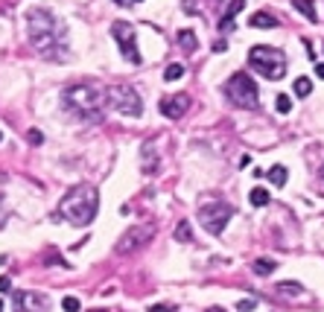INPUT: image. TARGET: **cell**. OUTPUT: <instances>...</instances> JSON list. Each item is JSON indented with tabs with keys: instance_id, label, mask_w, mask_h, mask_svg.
I'll return each instance as SVG.
<instances>
[{
	"instance_id": "obj_38",
	"label": "cell",
	"mask_w": 324,
	"mask_h": 312,
	"mask_svg": "<svg viewBox=\"0 0 324 312\" xmlns=\"http://www.w3.org/2000/svg\"><path fill=\"white\" fill-rule=\"evenodd\" d=\"M97 312H102V309H97Z\"/></svg>"
},
{
	"instance_id": "obj_1",
	"label": "cell",
	"mask_w": 324,
	"mask_h": 312,
	"mask_svg": "<svg viewBox=\"0 0 324 312\" xmlns=\"http://www.w3.org/2000/svg\"><path fill=\"white\" fill-rule=\"evenodd\" d=\"M27 32H29V44L35 47V53L47 56L50 62L67 59V50H70L67 27L50 9H41V6L29 9L27 12Z\"/></svg>"
},
{
	"instance_id": "obj_10",
	"label": "cell",
	"mask_w": 324,
	"mask_h": 312,
	"mask_svg": "<svg viewBox=\"0 0 324 312\" xmlns=\"http://www.w3.org/2000/svg\"><path fill=\"white\" fill-rule=\"evenodd\" d=\"M15 306L21 312H47L50 309V298L41 292H18L15 295Z\"/></svg>"
},
{
	"instance_id": "obj_32",
	"label": "cell",
	"mask_w": 324,
	"mask_h": 312,
	"mask_svg": "<svg viewBox=\"0 0 324 312\" xmlns=\"http://www.w3.org/2000/svg\"><path fill=\"white\" fill-rule=\"evenodd\" d=\"M213 50H216V53H225L228 44H225V41H219V44H213Z\"/></svg>"
},
{
	"instance_id": "obj_16",
	"label": "cell",
	"mask_w": 324,
	"mask_h": 312,
	"mask_svg": "<svg viewBox=\"0 0 324 312\" xmlns=\"http://www.w3.org/2000/svg\"><path fill=\"white\" fill-rule=\"evenodd\" d=\"M292 6H295L301 15H307V21L310 24H315L318 21V15H315V6H313V0H292Z\"/></svg>"
},
{
	"instance_id": "obj_20",
	"label": "cell",
	"mask_w": 324,
	"mask_h": 312,
	"mask_svg": "<svg viewBox=\"0 0 324 312\" xmlns=\"http://www.w3.org/2000/svg\"><path fill=\"white\" fill-rule=\"evenodd\" d=\"M278 292L280 295H304V286L298 283V280H280Z\"/></svg>"
},
{
	"instance_id": "obj_9",
	"label": "cell",
	"mask_w": 324,
	"mask_h": 312,
	"mask_svg": "<svg viewBox=\"0 0 324 312\" xmlns=\"http://www.w3.org/2000/svg\"><path fill=\"white\" fill-rule=\"evenodd\" d=\"M152 236H155L152 225H143V228H140V225H137V228H129V231L117 240V254H135V251L143 248Z\"/></svg>"
},
{
	"instance_id": "obj_12",
	"label": "cell",
	"mask_w": 324,
	"mask_h": 312,
	"mask_svg": "<svg viewBox=\"0 0 324 312\" xmlns=\"http://www.w3.org/2000/svg\"><path fill=\"white\" fill-rule=\"evenodd\" d=\"M158 152H155V140H146L143 146H140V170L146 172V175H155L158 172Z\"/></svg>"
},
{
	"instance_id": "obj_7",
	"label": "cell",
	"mask_w": 324,
	"mask_h": 312,
	"mask_svg": "<svg viewBox=\"0 0 324 312\" xmlns=\"http://www.w3.org/2000/svg\"><path fill=\"white\" fill-rule=\"evenodd\" d=\"M105 97H108V105L114 108L117 114H126V117L143 114V99H140V94L132 85H111L105 90Z\"/></svg>"
},
{
	"instance_id": "obj_17",
	"label": "cell",
	"mask_w": 324,
	"mask_h": 312,
	"mask_svg": "<svg viewBox=\"0 0 324 312\" xmlns=\"http://www.w3.org/2000/svg\"><path fill=\"white\" fill-rule=\"evenodd\" d=\"M254 274H260V277H269L275 268H278V263L275 260H269V257H263V260H254Z\"/></svg>"
},
{
	"instance_id": "obj_24",
	"label": "cell",
	"mask_w": 324,
	"mask_h": 312,
	"mask_svg": "<svg viewBox=\"0 0 324 312\" xmlns=\"http://www.w3.org/2000/svg\"><path fill=\"white\" fill-rule=\"evenodd\" d=\"M275 108H278L280 114H289V111H292V97H286V94H278V99H275Z\"/></svg>"
},
{
	"instance_id": "obj_19",
	"label": "cell",
	"mask_w": 324,
	"mask_h": 312,
	"mask_svg": "<svg viewBox=\"0 0 324 312\" xmlns=\"http://www.w3.org/2000/svg\"><path fill=\"white\" fill-rule=\"evenodd\" d=\"M292 90H295V97H310V94H313V82L307 79V76H298L295 79V85H292Z\"/></svg>"
},
{
	"instance_id": "obj_4",
	"label": "cell",
	"mask_w": 324,
	"mask_h": 312,
	"mask_svg": "<svg viewBox=\"0 0 324 312\" xmlns=\"http://www.w3.org/2000/svg\"><path fill=\"white\" fill-rule=\"evenodd\" d=\"M248 64L260 73L263 79L278 82V79L286 76V56H283V50H278V47H266V44L251 47V50H248Z\"/></svg>"
},
{
	"instance_id": "obj_34",
	"label": "cell",
	"mask_w": 324,
	"mask_h": 312,
	"mask_svg": "<svg viewBox=\"0 0 324 312\" xmlns=\"http://www.w3.org/2000/svg\"><path fill=\"white\" fill-rule=\"evenodd\" d=\"M117 6H132V3H137V0H114Z\"/></svg>"
},
{
	"instance_id": "obj_22",
	"label": "cell",
	"mask_w": 324,
	"mask_h": 312,
	"mask_svg": "<svg viewBox=\"0 0 324 312\" xmlns=\"http://www.w3.org/2000/svg\"><path fill=\"white\" fill-rule=\"evenodd\" d=\"M181 76H184V64H178V62H172L167 70H164V82H178Z\"/></svg>"
},
{
	"instance_id": "obj_30",
	"label": "cell",
	"mask_w": 324,
	"mask_h": 312,
	"mask_svg": "<svg viewBox=\"0 0 324 312\" xmlns=\"http://www.w3.org/2000/svg\"><path fill=\"white\" fill-rule=\"evenodd\" d=\"M3 222H6V207H3V198H0V228H3Z\"/></svg>"
},
{
	"instance_id": "obj_13",
	"label": "cell",
	"mask_w": 324,
	"mask_h": 312,
	"mask_svg": "<svg viewBox=\"0 0 324 312\" xmlns=\"http://www.w3.org/2000/svg\"><path fill=\"white\" fill-rule=\"evenodd\" d=\"M243 9H245V0H231V3H228V9H225V15H222V21H219V29H222V32H231V27H234V18Z\"/></svg>"
},
{
	"instance_id": "obj_2",
	"label": "cell",
	"mask_w": 324,
	"mask_h": 312,
	"mask_svg": "<svg viewBox=\"0 0 324 312\" xmlns=\"http://www.w3.org/2000/svg\"><path fill=\"white\" fill-rule=\"evenodd\" d=\"M99 210V193L94 184H76L64 193V198L59 201V210H56V219H64V222L76 225V228H88L94 219H97Z\"/></svg>"
},
{
	"instance_id": "obj_8",
	"label": "cell",
	"mask_w": 324,
	"mask_h": 312,
	"mask_svg": "<svg viewBox=\"0 0 324 312\" xmlns=\"http://www.w3.org/2000/svg\"><path fill=\"white\" fill-rule=\"evenodd\" d=\"M111 35H114L120 53H123V59H126L129 64H143V56H140L137 41H135V27H132L129 21H117V24L111 27Z\"/></svg>"
},
{
	"instance_id": "obj_33",
	"label": "cell",
	"mask_w": 324,
	"mask_h": 312,
	"mask_svg": "<svg viewBox=\"0 0 324 312\" xmlns=\"http://www.w3.org/2000/svg\"><path fill=\"white\" fill-rule=\"evenodd\" d=\"M315 76H318V79H324V64H315Z\"/></svg>"
},
{
	"instance_id": "obj_29",
	"label": "cell",
	"mask_w": 324,
	"mask_h": 312,
	"mask_svg": "<svg viewBox=\"0 0 324 312\" xmlns=\"http://www.w3.org/2000/svg\"><path fill=\"white\" fill-rule=\"evenodd\" d=\"M12 289V280L9 277H0V292H9Z\"/></svg>"
},
{
	"instance_id": "obj_14",
	"label": "cell",
	"mask_w": 324,
	"mask_h": 312,
	"mask_svg": "<svg viewBox=\"0 0 324 312\" xmlns=\"http://www.w3.org/2000/svg\"><path fill=\"white\" fill-rule=\"evenodd\" d=\"M248 24H251L254 29H275V27H278V18L269 15V12H254Z\"/></svg>"
},
{
	"instance_id": "obj_11",
	"label": "cell",
	"mask_w": 324,
	"mask_h": 312,
	"mask_svg": "<svg viewBox=\"0 0 324 312\" xmlns=\"http://www.w3.org/2000/svg\"><path fill=\"white\" fill-rule=\"evenodd\" d=\"M190 108V97L187 94H175V97H164L161 102H158V111H161L164 117H170V120H178V117L187 114Z\"/></svg>"
},
{
	"instance_id": "obj_28",
	"label": "cell",
	"mask_w": 324,
	"mask_h": 312,
	"mask_svg": "<svg viewBox=\"0 0 324 312\" xmlns=\"http://www.w3.org/2000/svg\"><path fill=\"white\" fill-rule=\"evenodd\" d=\"M149 312H175V306H172V303H152Z\"/></svg>"
},
{
	"instance_id": "obj_37",
	"label": "cell",
	"mask_w": 324,
	"mask_h": 312,
	"mask_svg": "<svg viewBox=\"0 0 324 312\" xmlns=\"http://www.w3.org/2000/svg\"><path fill=\"white\" fill-rule=\"evenodd\" d=\"M0 140H3V132H0Z\"/></svg>"
},
{
	"instance_id": "obj_21",
	"label": "cell",
	"mask_w": 324,
	"mask_h": 312,
	"mask_svg": "<svg viewBox=\"0 0 324 312\" xmlns=\"http://www.w3.org/2000/svg\"><path fill=\"white\" fill-rule=\"evenodd\" d=\"M248 201H251L254 207H263V205H269V193L263 187H254L251 193H248Z\"/></svg>"
},
{
	"instance_id": "obj_18",
	"label": "cell",
	"mask_w": 324,
	"mask_h": 312,
	"mask_svg": "<svg viewBox=\"0 0 324 312\" xmlns=\"http://www.w3.org/2000/svg\"><path fill=\"white\" fill-rule=\"evenodd\" d=\"M269 181L275 184V187H283V184L289 181V170H286V167H280V163H278V167H272V170H269Z\"/></svg>"
},
{
	"instance_id": "obj_5",
	"label": "cell",
	"mask_w": 324,
	"mask_h": 312,
	"mask_svg": "<svg viewBox=\"0 0 324 312\" xmlns=\"http://www.w3.org/2000/svg\"><path fill=\"white\" fill-rule=\"evenodd\" d=\"M225 97L234 102L237 108H257L260 105V90H257V82L248 76V73H234L231 79L225 82Z\"/></svg>"
},
{
	"instance_id": "obj_3",
	"label": "cell",
	"mask_w": 324,
	"mask_h": 312,
	"mask_svg": "<svg viewBox=\"0 0 324 312\" xmlns=\"http://www.w3.org/2000/svg\"><path fill=\"white\" fill-rule=\"evenodd\" d=\"M62 105L67 114H73L82 123H97V120H102L108 97H105V90L79 82V85H70V88L62 90Z\"/></svg>"
},
{
	"instance_id": "obj_25",
	"label": "cell",
	"mask_w": 324,
	"mask_h": 312,
	"mask_svg": "<svg viewBox=\"0 0 324 312\" xmlns=\"http://www.w3.org/2000/svg\"><path fill=\"white\" fill-rule=\"evenodd\" d=\"M62 309H64V312H79V309H82L79 298H73V295H67V298L62 301Z\"/></svg>"
},
{
	"instance_id": "obj_6",
	"label": "cell",
	"mask_w": 324,
	"mask_h": 312,
	"mask_svg": "<svg viewBox=\"0 0 324 312\" xmlns=\"http://www.w3.org/2000/svg\"><path fill=\"white\" fill-rule=\"evenodd\" d=\"M231 216H234V207L228 205V201H222V198L205 201V205L199 207V222H202L205 231L213 233V236H219V233L225 231L228 222H231Z\"/></svg>"
},
{
	"instance_id": "obj_26",
	"label": "cell",
	"mask_w": 324,
	"mask_h": 312,
	"mask_svg": "<svg viewBox=\"0 0 324 312\" xmlns=\"http://www.w3.org/2000/svg\"><path fill=\"white\" fill-rule=\"evenodd\" d=\"M27 140L32 143V146H41V143H44V134L38 132V129H29V132H27Z\"/></svg>"
},
{
	"instance_id": "obj_27",
	"label": "cell",
	"mask_w": 324,
	"mask_h": 312,
	"mask_svg": "<svg viewBox=\"0 0 324 312\" xmlns=\"http://www.w3.org/2000/svg\"><path fill=\"white\" fill-rule=\"evenodd\" d=\"M254 306H257V301H254V298H243V301L237 303V309H240V312H251Z\"/></svg>"
},
{
	"instance_id": "obj_36",
	"label": "cell",
	"mask_w": 324,
	"mask_h": 312,
	"mask_svg": "<svg viewBox=\"0 0 324 312\" xmlns=\"http://www.w3.org/2000/svg\"><path fill=\"white\" fill-rule=\"evenodd\" d=\"M3 309H6V306H3V301H0V312H3Z\"/></svg>"
},
{
	"instance_id": "obj_23",
	"label": "cell",
	"mask_w": 324,
	"mask_h": 312,
	"mask_svg": "<svg viewBox=\"0 0 324 312\" xmlns=\"http://www.w3.org/2000/svg\"><path fill=\"white\" fill-rule=\"evenodd\" d=\"M175 240H178V242H190V240H193L190 222H178V228H175Z\"/></svg>"
},
{
	"instance_id": "obj_31",
	"label": "cell",
	"mask_w": 324,
	"mask_h": 312,
	"mask_svg": "<svg viewBox=\"0 0 324 312\" xmlns=\"http://www.w3.org/2000/svg\"><path fill=\"white\" fill-rule=\"evenodd\" d=\"M318 190H321V193H324V167H321V170H318Z\"/></svg>"
},
{
	"instance_id": "obj_15",
	"label": "cell",
	"mask_w": 324,
	"mask_h": 312,
	"mask_svg": "<svg viewBox=\"0 0 324 312\" xmlns=\"http://www.w3.org/2000/svg\"><path fill=\"white\" fill-rule=\"evenodd\" d=\"M178 47L181 50H187V53H196V32L193 29H181L178 32Z\"/></svg>"
},
{
	"instance_id": "obj_35",
	"label": "cell",
	"mask_w": 324,
	"mask_h": 312,
	"mask_svg": "<svg viewBox=\"0 0 324 312\" xmlns=\"http://www.w3.org/2000/svg\"><path fill=\"white\" fill-rule=\"evenodd\" d=\"M210 312H225V309H222V306H213V309H210Z\"/></svg>"
}]
</instances>
